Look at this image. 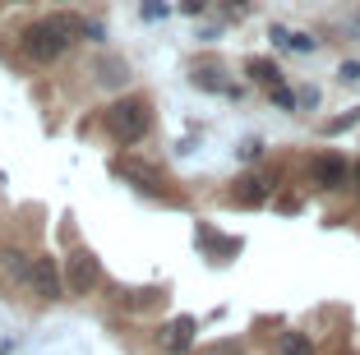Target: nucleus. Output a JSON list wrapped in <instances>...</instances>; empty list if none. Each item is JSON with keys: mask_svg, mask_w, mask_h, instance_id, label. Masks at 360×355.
Segmentation results:
<instances>
[{"mask_svg": "<svg viewBox=\"0 0 360 355\" xmlns=\"http://www.w3.org/2000/svg\"><path fill=\"white\" fill-rule=\"evenodd\" d=\"M259 153H264V143H259V138H245V143H240V162H255Z\"/></svg>", "mask_w": 360, "mask_h": 355, "instance_id": "nucleus-12", "label": "nucleus"}, {"mask_svg": "<svg viewBox=\"0 0 360 355\" xmlns=\"http://www.w3.org/2000/svg\"><path fill=\"white\" fill-rule=\"evenodd\" d=\"M180 10H185V14H199V10H203V0H185Z\"/></svg>", "mask_w": 360, "mask_h": 355, "instance_id": "nucleus-17", "label": "nucleus"}, {"mask_svg": "<svg viewBox=\"0 0 360 355\" xmlns=\"http://www.w3.org/2000/svg\"><path fill=\"white\" fill-rule=\"evenodd\" d=\"M351 125H360V111H347V115H338V120H328V125H323V134H347Z\"/></svg>", "mask_w": 360, "mask_h": 355, "instance_id": "nucleus-10", "label": "nucleus"}, {"mask_svg": "<svg viewBox=\"0 0 360 355\" xmlns=\"http://www.w3.org/2000/svg\"><path fill=\"white\" fill-rule=\"evenodd\" d=\"M282 351H286V355H314V346H309L300 333H286V337H282Z\"/></svg>", "mask_w": 360, "mask_h": 355, "instance_id": "nucleus-8", "label": "nucleus"}, {"mask_svg": "<svg viewBox=\"0 0 360 355\" xmlns=\"http://www.w3.org/2000/svg\"><path fill=\"white\" fill-rule=\"evenodd\" d=\"M286 46H296V51H314V37H305V32H291V42Z\"/></svg>", "mask_w": 360, "mask_h": 355, "instance_id": "nucleus-14", "label": "nucleus"}, {"mask_svg": "<svg viewBox=\"0 0 360 355\" xmlns=\"http://www.w3.org/2000/svg\"><path fill=\"white\" fill-rule=\"evenodd\" d=\"M65 291L70 295H88L97 291V282H102V263L93 259L88 250H70V263H65Z\"/></svg>", "mask_w": 360, "mask_h": 355, "instance_id": "nucleus-3", "label": "nucleus"}, {"mask_svg": "<svg viewBox=\"0 0 360 355\" xmlns=\"http://www.w3.org/2000/svg\"><path fill=\"white\" fill-rule=\"evenodd\" d=\"M314 180L328 185V189H338L342 180H347V162H342V157H319L314 162Z\"/></svg>", "mask_w": 360, "mask_h": 355, "instance_id": "nucleus-6", "label": "nucleus"}, {"mask_svg": "<svg viewBox=\"0 0 360 355\" xmlns=\"http://www.w3.org/2000/svg\"><path fill=\"white\" fill-rule=\"evenodd\" d=\"M250 74H255L259 84L277 88V65H273V60H250Z\"/></svg>", "mask_w": 360, "mask_h": 355, "instance_id": "nucleus-7", "label": "nucleus"}, {"mask_svg": "<svg viewBox=\"0 0 360 355\" xmlns=\"http://www.w3.org/2000/svg\"><path fill=\"white\" fill-rule=\"evenodd\" d=\"M296 102H300V97L291 93V88H282V84L273 88V106H291V111H296Z\"/></svg>", "mask_w": 360, "mask_h": 355, "instance_id": "nucleus-11", "label": "nucleus"}, {"mask_svg": "<svg viewBox=\"0 0 360 355\" xmlns=\"http://www.w3.org/2000/svg\"><path fill=\"white\" fill-rule=\"evenodd\" d=\"M240 185H245V189H236V199H240V203H264L268 189L259 185V180H240Z\"/></svg>", "mask_w": 360, "mask_h": 355, "instance_id": "nucleus-9", "label": "nucleus"}, {"mask_svg": "<svg viewBox=\"0 0 360 355\" xmlns=\"http://www.w3.org/2000/svg\"><path fill=\"white\" fill-rule=\"evenodd\" d=\"M162 14H167L162 0H143V19H162Z\"/></svg>", "mask_w": 360, "mask_h": 355, "instance_id": "nucleus-15", "label": "nucleus"}, {"mask_svg": "<svg viewBox=\"0 0 360 355\" xmlns=\"http://www.w3.org/2000/svg\"><path fill=\"white\" fill-rule=\"evenodd\" d=\"M14 5H19V0H14Z\"/></svg>", "mask_w": 360, "mask_h": 355, "instance_id": "nucleus-19", "label": "nucleus"}, {"mask_svg": "<svg viewBox=\"0 0 360 355\" xmlns=\"http://www.w3.org/2000/svg\"><path fill=\"white\" fill-rule=\"evenodd\" d=\"M28 286L42 295V300H60V295H65L60 263H56V259H32V268H28Z\"/></svg>", "mask_w": 360, "mask_h": 355, "instance_id": "nucleus-4", "label": "nucleus"}, {"mask_svg": "<svg viewBox=\"0 0 360 355\" xmlns=\"http://www.w3.org/2000/svg\"><path fill=\"white\" fill-rule=\"evenodd\" d=\"M84 28H88V19H79V14H51V19L32 23L23 32V51L37 65H51V60H60L65 46L75 42V32H84Z\"/></svg>", "mask_w": 360, "mask_h": 355, "instance_id": "nucleus-1", "label": "nucleus"}, {"mask_svg": "<svg viewBox=\"0 0 360 355\" xmlns=\"http://www.w3.org/2000/svg\"><path fill=\"white\" fill-rule=\"evenodd\" d=\"M231 5H245V0H231Z\"/></svg>", "mask_w": 360, "mask_h": 355, "instance_id": "nucleus-18", "label": "nucleus"}, {"mask_svg": "<svg viewBox=\"0 0 360 355\" xmlns=\"http://www.w3.org/2000/svg\"><path fill=\"white\" fill-rule=\"evenodd\" d=\"M148 125H153V111L143 97H120V102L106 106V134L116 143H139L148 134Z\"/></svg>", "mask_w": 360, "mask_h": 355, "instance_id": "nucleus-2", "label": "nucleus"}, {"mask_svg": "<svg viewBox=\"0 0 360 355\" xmlns=\"http://www.w3.org/2000/svg\"><path fill=\"white\" fill-rule=\"evenodd\" d=\"M342 79H347V84H360V65L347 60V65H342Z\"/></svg>", "mask_w": 360, "mask_h": 355, "instance_id": "nucleus-16", "label": "nucleus"}, {"mask_svg": "<svg viewBox=\"0 0 360 355\" xmlns=\"http://www.w3.org/2000/svg\"><path fill=\"white\" fill-rule=\"evenodd\" d=\"M194 333H199V323H194V318H176V323L167 328V337H162V351H167V355L190 351V346H194Z\"/></svg>", "mask_w": 360, "mask_h": 355, "instance_id": "nucleus-5", "label": "nucleus"}, {"mask_svg": "<svg viewBox=\"0 0 360 355\" xmlns=\"http://www.w3.org/2000/svg\"><path fill=\"white\" fill-rule=\"evenodd\" d=\"M5 268H10V272H19V277H28V268H32V263H23V254H5Z\"/></svg>", "mask_w": 360, "mask_h": 355, "instance_id": "nucleus-13", "label": "nucleus"}]
</instances>
